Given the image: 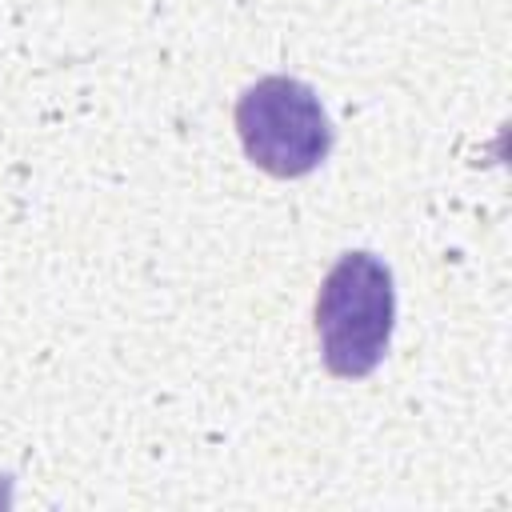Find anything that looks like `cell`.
Masks as SVG:
<instances>
[{
	"label": "cell",
	"instance_id": "6da1fadb",
	"mask_svg": "<svg viewBox=\"0 0 512 512\" xmlns=\"http://www.w3.org/2000/svg\"><path fill=\"white\" fill-rule=\"evenodd\" d=\"M396 324L392 272L372 252H344L316 296L320 360L340 380H360L380 368Z\"/></svg>",
	"mask_w": 512,
	"mask_h": 512
},
{
	"label": "cell",
	"instance_id": "7a4b0ae2",
	"mask_svg": "<svg viewBox=\"0 0 512 512\" xmlns=\"http://www.w3.org/2000/svg\"><path fill=\"white\" fill-rule=\"evenodd\" d=\"M236 132L244 156L276 176H308L332 148V120L320 96L296 76H260L236 100Z\"/></svg>",
	"mask_w": 512,
	"mask_h": 512
}]
</instances>
